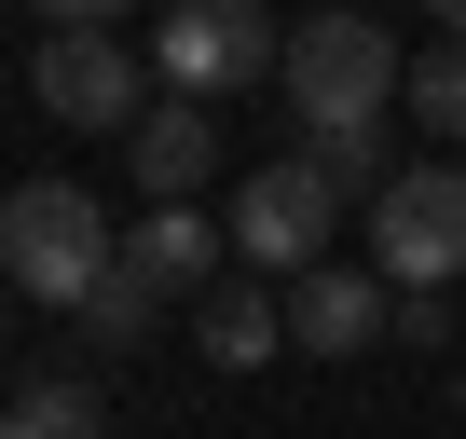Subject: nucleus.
Masks as SVG:
<instances>
[{
	"label": "nucleus",
	"mask_w": 466,
	"mask_h": 439,
	"mask_svg": "<svg viewBox=\"0 0 466 439\" xmlns=\"http://www.w3.org/2000/svg\"><path fill=\"white\" fill-rule=\"evenodd\" d=\"M110 261H124V234H110V206H96L83 179H28V192H0V275H15V302L83 316Z\"/></svg>",
	"instance_id": "1"
},
{
	"label": "nucleus",
	"mask_w": 466,
	"mask_h": 439,
	"mask_svg": "<svg viewBox=\"0 0 466 439\" xmlns=\"http://www.w3.org/2000/svg\"><path fill=\"white\" fill-rule=\"evenodd\" d=\"M289 110H302V138H329V124H384L398 97H411V69H398V42L357 15V0H329V15H302L289 28Z\"/></svg>",
	"instance_id": "2"
},
{
	"label": "nucleus",
	"mask_w": 466,
	"mask_h": 439,
	"mask_svg": "<svg viewBox=\"0 0 466 439\" xmlns=\"http://www.w3.org/2000/svg\"><path fill=\"white\" fill-rule=\"evenodd\" d=\"M151 69H165V97H248V83H275L289 69V28L261 15V0H165V28H151Z\"/></svg>",
	"instance_id": "3"
},
{
	"label": "nucleus",
	"mask_w": 466,
	"mask_h": 439,
	"mask_svg": "<svg viewBox=\"0 0 466 439\" xmlns=\"http://www.w3.org/2000/svg\"><path fill=\"white\" fill-rule=\"evenodd\" d=\"M357 220H370V275L384 289H452L466 275V165H398Z\"/></svg>",
	"instance_id": "4"
},
{
	"label": "nucleus",
	"mask_w": 466,
	"mask_h": 439,
	"mask_svg": "<svg viewBox=\"0 0 466 439\" xmlns=\"http://www.w3.org/2000/svg\"><path fill=\"white\" fill-rule=\"evenodd\" d=\"M329 220H343L329 165H316V151H275V165H261L248 192H233V261H248V275H316Z\"/></svg>",
	"instance_id": "5"
},
{
	"label": "nucleus",
	"mask_w": 466,
	"mask_h": 439,
	"mask_svg": "<svg viewBox=\"0 0 466 439\" xmlns=\"http://www.w3.org/2000/svg\"><path fill=\"white\" fill-rule=\"evenodd\" d=\"M28 97H42L56 124H124V138L151 124V110H137V97H151V69H137L110 28H42V56H28Z\"/></svg>",
	"instance_id": "6"
},
{
	"label": "nucleus",
	"mask_w": 466,
	"mask_h": 439,
	"mask_svg": "<svg viewBox=\"0 0 466 439\" xmlns=\"http://www.w3.org/2000/svg\"><path fill=\"white\" fill-rule=\"evenodd\" d=\"M384 330H398V289H384L370 261H357V275H329V261L289 275V343H302V357H370Z\"/></svg>",
	"instance_id": "7"
},
{
	"label": "nucleus",
	"mask_w": 466,
	"mask_h": 439,
	"mask_svg": "<svg viewBox=\"0 0 466 439\" xmlns=\"http://www.w3.org/2000/svg\"><path fill=\"white\" fill-rule=\"evenodd\" d=\"M124 151H137V192H151V206H192V192L219 179V124H206L192 97H178V110H151Z\"/></svg>",
	"instance_id": "8"
},
{
	"label": "nucleus",
	"mask_w": 466,
	"mask_h": 439,
	"mask_svg": "<svg viewBox=\"0 0 466 439\" xmlns=\"http://www.w3.org/2000/svg\"><path fill=\"white\" fill-rule=\"evenodd\" d=\"M192 343H206V357H219V371H261V357H275V343H289V302H275V289H261V275H219V289H206V302H192Z\"/></svg>",
	"instance_id": "9"
},
{
	"label": "nucleus",
	"mask_w": 466,
	"mask_h": 439,
	"mask_svg": "<svg viewBox=\"0 0 466 439\" xmlns=\"http://www.w3.org/2000/svg\"><path fill=\"white\" fill-rule=\"evenodd\" d=\"M124 261H151L178 302H206V289H219V220H192V206H151V220H124Z\"/></svg>",
	"instance_id": "10"
},
{
	"label": "nucleus",
	"mask_w": 466,
	"mask_h": 439,
	"mask_svg": "<svg viewBox=\"0 0 466 439\" xmlns=\"http://www.w3.org/2000/svg\"><path fill=\"white\" fill-rule=\"evenodd\" d=\"M165 302H178V289H165L151 261H110V275H96V302H83L69 330H83V343H151V330H165Z\"/></svg>",
	"instance_id": "11"
},
{
	"label": "nucleus",
	"mask_w": 466,
	"mask_h": 439,
	"mask_svg": "<svg viewBox=\"0 0 466 439\" xmlns=\"http://www.w3.org/2000/svg\"><path fill=\"white\" fill-rule=\"evenodd\" d=\"M425 138H466V42H439V56H411V97H398Z\"/></svg>",
	"instance_id": "12"
},
{
	"label": "nucleus",
	"mask_w": 466,
	"mask_h": 439,
	"mask_svg": "<svg viewBox=\"0 0 466 439\" xmlns=\"http://www.w3.org/2000/svg\"><path fill=\"white\" fill-rule=\"evenodd\" d=\"M302 151L329 165V192H343V206H370V192H384V124H329V138H302Z\"/></svg>",
	"instance_id": "13"
},
{
	"label": "nucleus",
	"mask_w": 466,
	"mask_h": 439,
	"mask_svg": "<svg viewBox=\"0 0 466 439\" xmlns=\"http://www.w3.org/2000/svg\"><path fill=\"white\" fill-rule=\"evenodd\" d=\"M28 412H42L56 439H96V398H83V384H28Z\"/></svg>",
	"instance_id": "14"
},
{
	"label": "nucleus",
	"mask_w": 466,
	"mask_h": 439,
	"mask_svg": "<svg viewBox=\"0 0 466 439\" xmlns=\"http://www.w3.org/2000/svg\"><path fill=\"white\" fill-rule=\"evenodd\" d=\"M42 15H56V28H110V15H124V0H42Z\"/></svg>",
	"instance_id": "15"
},
{
	"label": "nucleus",
	"mask_w": 466,
	"mask_h": 439,
	"mask_svg": "<svg viewBox=\"0 0 466 439\" xmlns=\"http://www.w3.org/2000/svg\"><path fill=\"white\" fill-rule=\"evenodd\" d=\"M0 439H56V425H42V412H28V398H0Z\"/></svg>",
	"instance_id": "16"
},
{
	"label": "nucleus",
	"mask_w": 466,
	"mask_h": 439,
	"mask_svg": "<svg viewBox=\"0 0 466 439\" xmlns=\"http://www.w3.org/2000/svg\"><path fill=\"white\" fill-rule=\"evenodd\" d=\"M425 15H439V28H452V42H466V0H425Z\"/></svg>",
	"instance_id": "17"
},
{
	"label": "nucleus",
	"mask_w": 466,
	"mask_h": 439,
	"mask_svg": "<svg viewBox=\"0 0 466 439\" xmlns=\"http://www.w3.org/2000/svg\"><path fill=\"white\" fill-rule=\"evenodd\" d=\"M0 316H15V275H0Z\"/></svg>",
	"instance_id": "18"
},
{
	"label": "nucleus",
	"mask_w": 466,
	"mask_h": 439,
	"mask_svg": "<svg viewBox=\"0 0 466 439\" xmlns=\"http://www.w3.org/2000/svg\"><path fill=\"white\" fill-rule=\"evenodd\" d=\"M452 412H466V371H452Z\"/></svg>",
	"instance_id": "19"
}]
</instances>
